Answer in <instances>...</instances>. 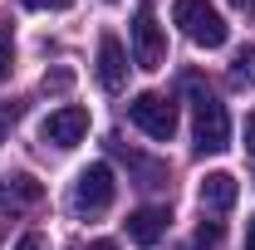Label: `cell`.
I'll return each instance as SVG.
<instances>
[{
  "label": "cell",
  "mask_w": 255,
  "mask_h": 250,
  "mask_svg": "<svg viewBox=\"0 0 255 250\" xmlns=\"http://www.w3.org/2000/svg\"><path fill=\"white\" fill-rule=\"evenodd\" d=\"M191 89V118H196V152H226L231 147V113L216 94L201 89V79H187Z\"/></svg>",
  "instance_id": "obj_1"
},
{
  "label": "cell",
  "mask_w": 255,
  "mask_h": 250,
  "mask_svg": "<svg viewBox=\"0 0 255 250\" xmlns=\"http://www.w3.org/2000/svg\"><path fill=\"white\" fill-rule=\"evenodd\" d=\"M177 25H182V34H187L191 44H201V49H221L226 44V20H221V10L211 5V0H177Z\"/></svg>",
  "instance_id": "obj_2"
},
{
  "label": "cell",
  "mask_w": 255,
  "mask_h": 250,
  "mask_svg": "<svg viewBox=\"0 0 255 250\" xmlns=\"http://www.w3.org/2000/svg\"><path fill=\"white\" fill-rule=\"evenodd\" d=\"M113 191H118V182H113V167H108V162L84 167L79 182H74V211H79V216L108 211V206H113Z\"/></svg>",
  "instance_id": "obj_3"
},
{
  "label": "cell",
  "mask_w": 255,
  "mask_h": 250,
  "mask_svg": "<svg viewBox=\"0 0 255 250\" xmlns=\"http://www.w3.org/2000/svg\"><path fill=\"white\" fill-rule=\"evenodd\" d=\"M128 118L142 127L147 137H157V142H172V132H177V103L167 94H137L128 103Z\"/></svg>",
  "instance_id": "obj_4"
},
{
  "label": "cell",
  "mask_w": 255,
  "mask_h": 250,
  "mask_svg": "<svg viewBox=\"0 0 255 250\" xmlns=\"http://www.w3.org/2000/svg\"><path fill=\"white\" fill-rule=\"evenodd\" d=\"M132 59H137V69H162V59H167V39L152 15V0H142L132 15Z\"/></svg>",
  "instance_id": "obj_5"
},
{
  "label": "cell",
  "mask_w": 255,
  "mask_h": 250,
  "mask_svg": "<svg viewBox=\"0 0 255 250\" xmlns=\"http://www.w3.org/2000/svg\"><path fill=\"white\" fill-rule=\"evenodd\" d=\"M84 132H89V108H79V103H64L39 123V137L54 142V147H74Z\"/></svg>",
  "instance_id": "obj_6"
},
{
  "label": "cell",
  "mask_w": 255,
  "mask_h": 250,
  "mask_svg": "<svg viewBox=\"0 0 255 250\" xmlns=\"http://www.w3.org/2000/svg\"><path fill=\"white\" fill-rule=\"evenodd\" d=\"M98 84L108 89V94H118L128 84V49L118 34H103L98 39Z\"/></svg>",
  "instance_id": "obj_7"
},
{
  "label": "cell",
  "mask_w": 255,
  "mask_h": 250,
  "mask_svg": "<svg viewBox=\"0 0 255 250\" xmlns=\"http://www.w3.org/2000/svg\"><path fill=\"white\" fill-rule=\"evenodd\" d=\"M167 206H142V211H132L128 216V241L132 246H157L162 236H167Z\"/></svg>",
  "instance_id": "obj_8"
},
{
  "label": "cell",
  "mask_w": 255,
  "mask_h": 250,
  "mask_svg": "<svg viewBox=\"0 0 255 250\" xmlns=\"http://www.w3.org/2000/svg\"><path fill=\"white\" fill-rule=\"evenodd\" d=\"M196 196H201V206H206V211H231V206H236V196H241V187H236V177H231V172H206Z\"/></svg>",
  "instance_id": "obj_9"
},
{
  "label": "cell",
  "mask_w": 255,
  "mask_h": 250,
  "mask_svg": "<svg viewBox=\"0 0 255 250\" xmlns=\"http://www.w3.org/2000/svg\"><path fill=\"white\" fill-rule=\"evenodd\" d=\"M231 84H236V89H255V44L236 49V59H231Z\"/></svg>",
  "instance_id": "obj_10"
},
{
  "label": "cell",
  "mask_w": 255,
  "mask_h": 250,
  "mask_svg": "<svg viewBox=\"0 0 255 250\" xmlns=\"http://www.w3.org/2000/svg\"><path fill=\"white\" fill-rule=\"evenodd\" d=\"M221 236H226L221 221H201V226H196V246H201V250H216V246H221Z\"/></svg>",
  "instance_id": "obj_11"
},
{
  "label": "cell",
  "mask_w": 255,
  "mask_h": 250,
  "mask_svg": "<svg viewBox=\"0 0 255 250\" xmlns=\"http://www.w3.org/2000/svg\"><path fill=\"white\" fill-rule=\"evenodd\" d=\"M10 196H20V201H39V182H34V177H10Z\"/></svg>",
  "instance_id": "obj_12"
},
{
  "label": "cell",
  "mask_w": 255,
  "mask_h": 250,
  "mask_svg": "<svg viewBox=\"0 0 255 250\" xmlns=\"http://www.w3.org/2000/svg\"><path fill=\"white\" fill-rule=\"evenodd\" d=\"M69 84H74L69 69H49V74H44V94H69Z\"/></svg>",
  "instance_id": "obj_13"
},
{
  "label": "cell",
  "mask_w": 255,
  "mask_h": 250,
  "mask_svg": "<svg viewBox=\"0 0 255 250\" xmlns=\"http://www.w3.org/2000/svg\"><path fill=\"white\" fill-rule=\"evenodd\" d=\"M10 59H15V39H10V30L0 25V79L10 74Z\"/></svg>",
  "instance_id": "obj_14"
},
{
  "label": "cell",
  "mask_w": 255,
  "mask_h": 250,
  "mask_svg": "<svg viewBox=\"0 0 255 250\" xmlns=\"http://www.w3.org/2000/svg\"><path fill=\"white\" fill-rule=\"evenodd\" d=\"M25 5H30V10H69L74 0H25Z\"/></svg>",
  "instance_id": "obj_15"
},
{
  "label": "cell",
  "mask_w": 255,
  "mask_h": 250,
  "mask_svg": "<svg viewBox=\"0 0 255 250\" xmlns=\"http://www.w3.org/2000/svg\"><path fill=\"white\" fill-rule=\"evenodd\" d=\"M15 250H44V236H34V231H30V236H20V246H15Z\"/></svg>",
  "instance_id": "obj_16"
},
{
  "label": "cell",
  "mask_w": 255,
  "mask_h": 250,
  "mask_svg": "<svg viewBox=\"0 0 255 250\" xmlns=\"http://www.w3.org/2000/svg\"><path fill=\"white\" fill-rule=\"evenodd\" d=\"M10 123H15V108H5V103H0V142H5V132H10Z\"/></svg>",
  "instance_id": "obj_17"
},
{
  "label": "cell",
  "mask_w": 255,
  "mask_h": 250,
  "mask_svg": "<svg viewBox=\"0 0 255 250\" xmlns=\"http://www.w3.org/2000/svg\"><path fill=\"white\" fill-rule=\"evenodd\" d=\"M246 147H251V157H255V113L246 118Z\"/></svg>",
  "instance_id": "obj_18"
},
{
  "label": "cell",
  "mask_w": 255,
  "mask_h": 250,
  "mask_svg": "<svg viewBox=\"0 0 255 250\" xmlns=\"http://www.w3.org/2000/svg\"><path fill=\"white\" fill-rule=\"evenodd\" d=\"M246 250H255V216L246 221Z\"/></svg>",
  "instance_id": "obj_19"
},
{
  "label": "cell",
  "mask_w": 255,
  "mask_h": 250,
  "mask_svg": "<svg viewBox=\"0 0 255 250\" xmlns=\"http://www.w3.org/2000/svg\"><path fill=\"white\" fill-rule=\"evenodd\" d=\"M89 250H118V246H113V241H94Z\"/></svg>",
  "instance_id": "obj_20"
},
{
  "label": "cell",
  "mask_w": 255,
  "mask_h": 250,
  "mask_svg": "<svg viewBox=\"0 0 255 250\" xmlns=\"http://www.w3.org/2000/svg\"><path fill=\"white\" fill-rule=\"evenodd\" d=\"M236 5H241V10H255V0H236Z\"/></svg>",
  "instance_id": "obj_21"
},
{
  "label": "cell",
  "mask_w": 255,
  "mask_h": 250,
  "mask_svg": "<svg viewBox=\"0 0 255 250\" xmlns=\"http://www.w3.org/2000/svg\"><path fill=\"white\" fill-rule=\"evenodd\" d=\"M0 201H10V187H0Z\"/></svg>",
  "instance_id": "obj_22"
}]
</instances>
